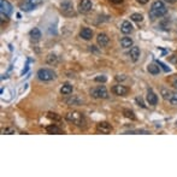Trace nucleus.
<instances>
[{"label":"nucleus","mask_w":177,"mask_h":177,"mask_svg":"<svg viewBox=\"0 0 177 177\" xmlns=\"http://www.w3.org/2000/svg\"><path fill=\"white\" fill-rule=\"evenodd\" d=\"M93 5H92V1L91 0H82L78 5V10H80V12L82 13H88L92 10Z\"/></svg>","instance_id":"9d476101"},{"label":"nucleus","mask_w":177,"mask_h":177,"mask_svg":"<svg viewBox=\"0 0 177 177\" xmlns=\"http://www.w3.org/2000/svg\"><path fill=\"white\" fill-rule=\"evenodd\" d=\"M65 119L67 122H70L77 126H83L86 124V118L81 113V112H78V111H72V112H69L66 113L65 116Z\"/></svg>","instance_id":"f03ea898"},{"label":"nucleus","mask_w":177,"mask_h":177,"mask_svg":"<svg viewBox=\"0 0 177 177\" xmlns=\"http://www.w3.org/2000/svg\"><path fill=\"white\" fill-rule=\"evenodd\" d=\"M41 4H42V0H24L21 4V10L22 11H32V10L36 8Z\"/></svg>","instance_id":"39448f33"},{"label":"nucleus","mask_w":177,"mask_h":177,"mask_svg":"<svg viewBox=\"0 0 177 177\" xmlns=\"http://www.w3.org/2000/svg\"><path fill=\"white\" fill-rule=\"evenodd\" d=\"M172 83H173V87H175V88H177V77L173 80V82H172Z\"/></svg>","instance_id":"473e14b6"},{"label":"nucleus","mask_w":177,"mask_h":177,"mask_svg":"<svg viewBox=\"0 0 177 177\" xmlns=\"http://www.w3.org/2000/svg\"><path fill=\"white\" fill-rule=\"evenodd\" d=\"M80 36L83 39V40H91L93 37V32L89 28H82L80 32Z\"/></svg>","instance_id":"ddd939ff"},{"label":"nucleus","mask_w":177,"mask_h":177,"mask_svg":"<svg viewBox=\"0 0 177 177\" xmlns=\"http://www.w3.org/2000/svg\"><path fill=\"white\" fill-rule=\"evenodd\" d=\"M60 11L64 16L66 17H72L75 16V11H74V6H72V3L70 0H64L60 5Z\"/></svg>","instance_id":"20e7f679"},{"label":"nucleus","mask_w":177,"mask_h":177,"mask_svg":"<svg viewBox=\"0 0 177 177\" xmlns=\"http://www.w3.org/2000/svg\"><path fill=\"white\" fill-rule=\"evenodd\" d=\"M30 36L34 39V40H40V37H41V32L37 28H34L33 30L30 32Z\"/></svg>","instance_id":"4be33fe9"},{"label":"nucleus","mask_w":177,"mask_h":177,"mask_svg":"<svg viewBox=\"0 0 177 177\" xmlns=\"http://www.w3.org/2000/svg\"><path fill=\"white\" fill-rule=\"evenodd\" d=\"M121 32H122L123 34H130V33L133 32V25H131V23H130L129 21H124V22L122 23V25H121Z\"/></svg>","instance_id":"4468645a"},{"label":"nucleus","mask_w":177,"mask_h":177,"mask_svg":"<svg viewBox=\"0 0 177 177\" xmlns=\"http://www.w3.org/2000/svg\"><path fill=\"white\" fill-rule=\"evenodd\" d=\"M94 80H95V82H106V80H107V78H106V76H98V77H95L94 78Z\"/></svg>","instance_id":"cd10ccee"},{"label":"nucleus","mask_w":177,"mask_h":177,"mask_svg":"<svg viewBox=\"0 0 177 177\" xmlns=\"http://www.w3.org/2000/svg\"><path fill=\"white\" fill-rule=\"evenodd\" d=\"M165 1H168L169 4H175V3H176V0H165Z\"/></svg>","instance_id":"72a5a7b5"},{"label":"nucleus","mask_w":177,"mask_h":177,"mask_svg":"<svg viewBox=\"0 0 177 177\" xmlns=\"http://www.w3.org/2000/svg\"><path fill=\"white\" fill-rule=\"evenodd\" d=\"M147 103L151 106H155L158 104V96H157V94L152 89H150L148 93H147Z\"/></svg>","instance_id":"f8f14e48"},{"label":"nucleus","mask_w":177,"mask_h":177,"mask_svg":"<svg viewBox=\"0 0 177 177\" xmlns=\"http://www.w3.org/2000/svg\"><path fill=\"white\" fill-rule=\"evenodd\" d=\"M46 131H47L48 134H62V133H63L57 125H48V126L46 128Z\"/></svg>","instance_id":"6ab92c4d"},{"label":"nucleus","mask_w":177,"mask_h":177,"mask_svg":"<svg viewBox=\"0 0 177 177\" xmlns=\"http://www.w3.org/2000/svg\"><path fill=\"white\" fill-rule=\"evenodd\" d=\"M110 1H111L112 4H117V5H118V4H122L124 0H110Z\"/></svg>","instance_id":"7c9ffc66"},{"label":"nucleus","mask_w":177,"mask_h":177,"mask_svg":"<svg viewBox=\"0 0 177 177\" xmlns=\"http://www.w3.org/2000/svg\"><path fill=\"white\" fill-rule=\"evenodd\" d=\"M48 117H50V118H52V119H57V121H59V119H60V117H58L55 113H48Z\"/></svg>","instance_id":"c756f323"},{"label":"nucleus","mask_w":177,"mask_h":177,"mask_svg":"<svg viewBox=\"0 0 177 177\" xmlns=\"http://www.w3.org/2000/svg\"><path fill=\"white\" fill-rule=\"evenodd\" d=\"M171 93H172V92H170V91H168V89H162V95H163V98H164L165 100H169V99H170Z\"/></svg>","instance_id":"393cba45"},{"label":"nucleus","mask_w":177,"mask_h":177,"mask_svg":"<svg viewBox=\"0 0 177 177\" xmlns=\"http://www.w3.org/2000/svg\"><path fill=\"white\" fill-rule=\"evenodd\" d=\"M123 113L126 118H131V119H135V116H134V112L130 111V110H123Z\"/></svg>","instance_id":"a878e982"},{"label":"nucleus","mask_w":177,"mask_h":177,"mask_svg":"<svg viewBox=\"0 0 177 177\" xmlns=\"http://www.w3.org/2000/svg\"><path fill=\"white\" fill-rule=\"evenodd\" d=\"M96 130L99 133H101V134H110L112 131V126H111L110 123H107V122H100L96 125Z\"/></svg>","instance_id":"6e6552de"},{"label":"nucleus","mask_w":177,"mask_h":177,"mask_svg":"<svg viewBox=\"0 0 177 177\" xmlns=\"http://www.w3.org/2000/svg\"><path fill=\"white\" fill-rule=\"evenodd\" d=\"M37 78L40 81H52L55 78V72L50 69H40L37 71Z\"/></svg>","instance_id":"7ed1b4c3"},{"label":"nucleus","mask_w":177,"mask_h":177,"mask_svg":"<svg viewBox=\"0 0 177 177\" xmlns=\"http://www.w3.org/2000/svg\"><path fill=\"white\" fill-rule=\"evenodd\" d=\"M169 103L173 106H177V92H172L171 93V96L169 99Z\"/></svg>","instance_id":"b1692460"},{"label":"nucleus","mask_w":177,"mask_h":177,"mask_svg":"<svg viewBox=\"0 0 177 177\" xmlns=\"http://www.w3.org/2000/svg\"><path fill=\"white\" fill-rule=\"evenodd\" d=\"M46 62H47V64H50V65H55L58 63V57L55 54H48Z\"/></svg>","instance_id":"412c9836"},{"label":"nucleus","mask_w":177,"mask_h":177,"mask_svg":"<svg viewBox=\"0 0 177 177\" xmlns=\"http://www.w3.org/2000/svg\"><path fill=\"white\" fill-rule=\"evenodd\" d=\"M136 1L139 3V4H141V5H145V4H147V3H148L150 0H136Z\"/></svg>","instance_id":"2f4dec72"},{"label":"nucleus","mask_w":177,"mask_h":177,"mask_svg":"<svg viewBox=\"0 0 177 177\" xmlns=\"http://www.w3.org/2000/svg\"><path fill=\"white\" fill-rule=\"evenodd\" d=\"M136 103H137V104H139V105H140L141 107H143V109H145V107H146V105H145V103H143V100L141 99V98H139V96H137V98H136Z\"/></svg>","instance_id":"c85d7f7f"},{"label":"nucleus","mask_w":177,"mask_h":177,"mask_svg":"<svg viewBox=\"0 0 177 177\" xmlns=\"http://www.w3.org/2000/svg\"><path fill=\"white\" fill-rule=\"evenodd\" d=\"M83 103V100L82 99H80L77 95H74V96H71V98H69V99H66V104L67 105H74V106H78V105H81Z\"/></svg>","instance_id":"dca6fc26"},{"label":"nucleus","mask_w":177,"mask_h":177,"mask_svg":"<svg viewBox=\"0 0 177 177\" xmlns=\"http://www.w3.org/2000/svg\"><path fill=\"white\" fill-rule=\"evenodd\" d=\"M157 64H158L159 66H162V67H163V70H164L165 72H169V71H170V69H169L168 66H166L164 63H162V62H159V60H157Z\"/></svg>","instance_id":"bb28decb"},{"label":"nucleus","mask_w":177,"mask_h":177,"mask_svg":"<svg viewBox=\"0 0 177 177\" xmlns=\"http://www.w3.org/2000/svg\"><path fill=\"white\" fill-rule=\"evenodd\" d=\"M147 69H148V72L152 75H158L160 72V67L158 64H150Z\"/></svg>","instance_id":"a211bd4d"},{"label":"nucleus","mask_w":177,"mask_h":177,"mask_svg":"<svg viewBox=\"0 0 177 177\" xmlns=\"http://www.w3.org/2000/svg\"><path fill=\"white\" fill-rule=\"evenodd\" d=\"M121 45L124 48H129V47L133 46V40H131L130 37H123L122 40H121Z\"/></svg>","instance_id":"aec40b11"},{"label":"nucleus","mask_w":177,"mask_h":177,"mask_svg":"<svg viewBox=\"0 0 177 177\" xmlns=\"http://www.w3.org/2000/svg\"><path fill=\"white\" fill-rule=\"evenodd\" d=\"M129 55H130L133 62L139 60V58H140V50H139V47H136V46L131 47L130 48V52H129Z\"/></svg>","instance_id":"2eb2a0df"},{"label":"nucleus","mask_w":177,"mask_h":177,"mask_svg":"<svg viewBox=\"0 0 177 177\" xmlns=\"http://www.w3.org/2000/svg\"><path fill=\"white\" fill-rule=\"evenodd\" d=\"M168 12V8L164 5V3L162 0H157L152 4V7H151V11H150V17L152 19H155V18H160L163 16L166 15Z\"/></svg>","instance_id":"f257e3e1"},{"label":"nucleus","mask_w":177,"mask_h":177,"mask_svg":"<svg viewBox=\"0 0 177 177\" xmlns=\"http://www.w3.org/2000/svg\"><path fill=\"white\" fill-rule=\"evenodd\" d=\"M112 93L118 95V96H124L129 93V89L126 87L122 86V84H117V86H113L112 87Z\"/></svg>","instance_id":"1a4fd4ad"},{"label":"nucleus","mask_w":177,"mask_h":177,"mask_svg":"<svg viewBox=\"0 0 177 177\" xmlns=\"http://www.w3.org/2000/svg\"><path fill=\"white\" fill-rule=\"evenodd\" d=\"M0 11H1V13H5L10 17L12 13V5L7 0H0Z\"/></svg>","instance_id":"0eeeda50"},{"label":"nucleus","mask_w":177,"mask_h":177,"mask_svg":"<svg viewBox=\"0 0 177 177\" xmlns=\"http://www.w3.org/2000/svg\"><path fill=\"white\" fill-rule=\"evenodd\" d=\"M60 93L63 95H69L72 93V86L70 83H64L63 87L60 88Z\"/></svg>","instance_id":"f3484780"},{"label":"nucleus","mask_w":177,"mask_h":177,"mask_svg":"<svg viewBox=\"0 0 177 177\" xmlns=\"http://www.w3.org/2000/svg\"><path fill=\"white\" fill-rule=\"evenodd\" d=\"M91 95L96 99H107L109 98V93H107L105 87H98L91 91Z\"/></svg>","instance_id":"423d86ee"},{"label":"nucleus","mask_w":177,"mask_h":177,"mask_svg":"<svg viewBox=\"0 0 177 177\" xmlns=\"http://www.w3.org/2000/svg\"><path fill=\"white\" fill-rule=\"evenodd\" d=\"M116 78H117V80H124V78H125V77H119V76H117Z\"/></svg>","instance_id":"f704fd0d"},{"label":"nucleus","mask_w":177,"mask_h":177,"mask_svg":"<svg viewBox=\"0 0 177 177\" xmlns=\"http://www.w3.org/2000/svg\"><path fill=\"white\" fill-rule=\"evenodd\" d=\"M130 19L134 22H142V19H143V16L141 13H133L130 16Z\"/></svg>","instance_id":"5701e85b"},{"label":"nucleus","mask_w":177,"mask_h":177,"mask_svg":"<svg viewBox=\"0 0 177 177\" xmlns=\"http://www.w3.org/2000/svg\"><path fill=\"white\" fill-rule=\"evenodd\" d=\"M96 41H98V45H99L100 47H106L107 45H109V42H110V39H109V36H107L106 34L101 33V34L98 35Z\"/></svg>","instance_id":"9b49d317"}]
</instances>
